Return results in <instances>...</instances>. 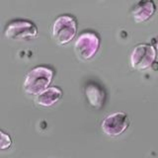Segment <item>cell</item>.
Listing matches in <instances>:
<instances>
[{"instance_id":"6da1fadb","label":"cell","mask_w":158,"mask_h":158,"mask_svg":"<svg viewBox=\"0 0 158 158\" xmlns=\"http://www.w3.org/2000/svg\"><path fill=\"white\" fill-rule=\"evenodd\" d=\"M54 77V70L48 65H37L31 68L24 77L23 90L28 95L36 97L49 87Z\"/></svg>"},{"instance_id":"7a4b0ae2","label":"cell","mask_w":158,"mask_h":158,"mask_svg":"<svg viewBox=\"0 0 158 158\" xmlns=\"http://www.w3.org/2000/svg\"><path fill=\"white\" fill-rule=\"evenodd\" d=\"M78 23L71 14H61L53 20L51 34L53 41L59 46H66L76 37Z\"/></svg>"},{"instance_id":"3957f363","label":"cell","mask_w":158,"mask_h":158,"mask_svg":"<svg viewBox=\"0 0 158 158\" xmlns=\"http://www.w3.org/2000/svg\"><path fill=\"white\" fill-rule=\"evenodd\" d=\"M38 26L28 19H13L4 27V37L12 41H29L38 37Z\"/></svg>"},{"instance_id":"277c9868","label":"cell","mask_w":158,"mask_h":158,"mask_svg":"<svg viewBox=\"0 0 158 158\" xmlns=\"http://www.w3.org/2000/svg\"><path fill=\"white\" fill-rule=\"evenodd\" d=\"M100 46L101 38L96 32L83 31L74 43V52L80 60H89L96 56Z\"/></svg>"},{"instance_id":"5b68a950","label":"cell","mask_w":158,"mask_h":158,"mask_svg":"<svg viewBox=\"0 0 158 158\" xmlns=\"http://www.w3.org/2000/svg\"><path fill=\"white\" fill-rule=\"evenodd\" d=\"M157 52L149 44H137L130 54V65L133 70L142 71L150 68L155 63Z\"/></svg>"},{"instance_id":"8992f818","label":"cell","mask_w":158,"mask_h":158,"mask_svg":"<svg viewBox=\"0 0 158 158\" xmlns=\"http://www.w3.org/2000/svg\"><path fill=\"white\" fill-rule=\"evenodd\" d=\"M130 127V118L126 112L117 111L109 114L101 123V130L106 135L116 137L123 135Z\"/></svg>"},{"instance_id":"52a82bcc","label":"cell","mask_w":158,"mask_h":158,"mask_svg":"<svg viewBox=\"0 0 158 158\" xmlns=\"http://www.w3.org/2000/svg\"><path fill=\"white\" fill-rule=\"evenodd\" d=\"M156 11V5L152 0H140L131 7V16L137 24L148 21Z\"/></svg>"},{"instance_id":"ba28073f","label":"cell","mask_w":158,"mask_h":158,"mask_svg":"<svg viewBox=\"0 0 158 158\" xmlns=\"http://www.w3.org/2000/svg\"><path fill=\"white\" fill-rule=\"evenodd\" d=\"M63 97V91L58 86H49L35 97V103L42 108H49Z\"/></svg>"},{"instance_id":"9c48e42d","label":"cell","mask_w":158,"mask_h":158,"mask_svg":"<svg viewBox=\"0 0 158 158\" xmlns=\"http://www.w3.org/2000/svg\"><path fill=\"white\" fill-rule=\"evenodd\" d=\"M104 90L96 84L91 83L86 86V97L92 107L96 109L100 108L104 104Z\"/></svg>"},{"instance_id":"30bf717a","label":"cell","mask_w":158,"mask_h":158,"mask_svg":"<svg viewBox=\"0 0 158 158\" xmlns=\"http://www.w3.org/2000/svg\"><path fill=\"white\" fill-rule=\"evenodd\" d=\"M13 143L12 137L8 132H5L3 130L0 131V148L1 150H6L11 147Z\"/></svg>"},{"instance_id":"8fae6325","label":"cell","mask_w":158,"mask_h":158,"mask_svg":"<svg viewBox=\"0 0 158 158\" xmlns=\"http://www.w3.org/2000/svg\"><path fill=\"white\" fill-rule=\"evenodd\" d=\"M154 48H155L156 52H157V53H158V38L155 39V41H154Z\"/></svg>"}]
</instances>
